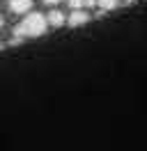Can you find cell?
Segmentation results:
<instances>
[{"mask_svg": "<svg viewBox=\"0 0 147 151\" xmlns=\"http://www.w3.org/2000/svg\"><path fill=\"white\" fill-rule=\"evenodd\" d=\"M32 0H9V12L14 14H30Z\"/></svg>", "mask_w": 147, "mask_h": 151, "instance_id": "3957f363", "label": "cell"}, {"mask_svg": "<svg viewBox=\"0 0 147 151\" xmlns=\"http://www.w3.org/2000/svg\"><path fill=\"white\" fill-rule=\"evenodd\" d=\"M46 19H48V25H51V28H62V25H67V16H64L60 9H51L46 14Z\"/></svg>", "mask_w": 147, "mask_h": 151, "instance_id": "277c9868", "label": "cell"}, {"mask_svg": "<svg viewBox=\"0 0 147 151\" xmlns=\"http://www.w3.org/2000/svg\"><path fill=\"white\" fill-rule=\"evenodd\" d=\"M119 5H122V0H97V7L101 12H113V9H117Z\"/></svg>", "mask_w": 147, "mask_h": 151, "instance_id": "5b68a950", "label": "cell"}, {"mask_svg": "<svg viewBox=\"0 0 147 151\" xmlns=\"http://www.w3.org/2000/svg\"><path fill=\"white\" fill-rule=\"evenodd\" d=\"M46 30H48V19L39 12H30L21 21V25L14 28V35H18V37H41Z\"/></svg>", "mask_w": 147, "mask_h": 151, "instance_id": "6da1fadb", "label": "cell"}, {"mask_svg": "<svg viewBox=\"0 0 147 151\" xmlns=\"http://www.w3.org/2000/svg\"><path fill=\"white\" fill-rule=\"evenodd\" d=\"M90 21V14L85 9H71V14H69V19H67V25H71V28H81V25H85Z\"/></svg>", "mask_w": 147, "mask_h": 151, "instance_id": "7a4b0ae2", "label": "cell"}, {"mask_svg": "<svg viewBox=\"0 0 147 151\" xmlns=\"http://www.w3.org/2000/svg\"><path fill=\"white\" fill-rule=\"evenodd\" d=\"M41 2H46V5H51V7H53V5H57V2H62V0H41Z\"/></svg>", "mask_w": 147, "mask_h": 151, "instance_id": "8992f818", "label": "cell"}, {"mask_svg": "<svg viewBox=\"0 0 147 151\" xmlns=\"http://www.w3.org/2000/svg\"><path fill=\"white\" fill-rule=\"evenodd\" d=\"M2 23H5V19H2V16H0V28H2Z\"/></svg>", "mask_w": 147, "mask_h": 151, "instance_id": "52a82bcc", "label": "cell"}]
</instances>
